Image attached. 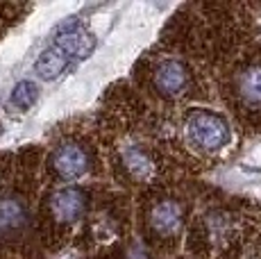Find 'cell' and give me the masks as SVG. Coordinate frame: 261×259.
Listing matches in <instances>:
<instances>
[{
	"label": "cell",
	"mask_w": 261,
	"mask_h": 259,
	"mask_svg": "<svg viewBox=\"0 0 261 259\" xmlns=\"http://www.w3.org/2000/svg\"><path fill=\"white\" fill-rule=\"evenodd\" d=\"M184 137L189 146L195 148L198 152H218L232 141L229 125L220 114L212 109H189L184 114Z\"/></svg>",
	"instance_id": "obj_1"
},
{
	"label": "cell",
	"mask_w": 261,
	"mask_h": 259,
	"mask_svg": "<svg viewBox=\"0 0 261 259\" xmlns=\"http://www.w3.org/2000/svg\"><path fill=\"white\" fill-rule=\"evenodd\" d=\"M0 132H3V125H0Z\"/></svg>",
	"instance_id": "obj_12"
},
{
	"label": "cell",
	"mask_w": 261,
	"mask_h": 259,
	"mask_svg": "<svg viewBox=\"0 0 261 259\" xmlns=\"http://www.w3.org/2000/svg\"><path fill=\"white\" fill-rule=\"evenodd\" d=\"M66 64H68V57L59 50V48L53 46L39 55L37 64H34V71H37V75L41 80H55L64 73Z\"/></svg>",
	"instance_id": "obj_10"
},
{
	"label": "cell",
	"mask_w": 261,
	"mask_h": 259,
	"mask_svg": "<svg viewBox=\"0 0 261 259\" xmlns=\"http://www.w3.org/2000/svg\"><path fill=\"white\" fill-rule=\"evenodd\" d=\"M30 207L21 193H0V237H18L30 227Z\"/></svg>",
	"instance_id": "obj_8"
},
{
	"label": "cell",
	"mask_w": 261,
	"mask_h": 259,
	"mask_svg": "<svg viewBox=\"0 0 261 259\" xmlns=\"http://www.w3.org/2000/svg\"><path fill=\"white\" fill-rule=\"evenodd\" d=\"M89 209V193L82 187H62L50 193L48 214L57 225L68 227L84 218Z\"/></svg>",
	"instance_id": "obj_7"
},
{
	"label": "cell",
	"mask_w": 261,
	"mask_h": 259,
	"mask_svg": "<svg viewBox=\"0 0 261 259\" xmlns=\"http://www.w3.org/2000/svg\"><path fill=\"white\" fill-rule=\"evenodd\" d=\"M50 171L59 177V180H77L84 177L91 168V155H89L87 146L80 141H64L50 152Z\"/></svg>",
	"instance_id": "obj_6"
},
{
	"label": "cell",
	"mask_w": 261,
	"mask_h": 259,
	"mask_svg": "<svg viewBox=\"0 0 261 259\" xmlns=\"http://www.w3.org/2000/svg\"><path fill=\"white\" fill-rule=\"evenodd\" d=\"M55 48H59L66 57L84 59L93 53L95 39L77 21H68V23H62L57 34H55Z\"/></svg>",
	"instance_id": "obj_9"
},
{
	"label": "cell",
	"mask_w": 261,
	"mask_h": 259,
	"mask_svg": "<svg viewBox=\"0 0 261 259\" xmlns=\"http://www.w3.org/2000/svg\"><path fill=\"white\" fill-rule=\"evenodd\" d=\"M116 164L123 171V175L134 184L150 182L157 175V159L152 157V152L143 143L132 141V139H125V141L118 143Z\"/></svg>",
	"instance_id": "obj_5"
},
{
	"label": "cell",
	"mask_w": 261,
	"mask_h": 259,
	"mask_svg": "<svg viewBox=\"0 0 261 259\" xmlns=\"http://www.w3.org/2000/svg\"><path fill=\"white\" fill-rule=\"evenodd\" d=\"M187 223V207L177 198H157L143 212V227L145 237L157 243H173L182 234Z\"/></svg>",
	"instance_id": "obj_2"
},
{
	"label": "cell",
	"mask_w": 261,
	"mask_h": 259,
	"mask_svg": "<svg viewBox=\"0 0 261 259\" xmlns=\"http://www.w3.org/2000/svg\"><path fill=\"white\" fill-rule=\"evenodd\" d=\"M229 91L239 109L261 112V57L248 59L234 71Z\"/></svg>",
	"instance_id": "obj_4"
},
{
	"label": "cell",
	"mask_w": 261,
	"mask_h": 259,
	"mask_svg": "<svg viewBox=\"0 0 261 259\" xmlns=\"http://www.w3.org/2000/svg\"><path fill=\"white\" fill-rule=\"evenodd\" d=\"M37 98H39V87L34 82H30V80H23V82H18L14 87L12 96H9V107L25 112V109H30L37 102Z\"/></svg>",
	"instance_id": "obj_11"
},
{
	"label": "cell",
	"mask_w": 261,
	"mask_h": 259,
	"mask_svg": "<svg viewBox=\"0 0 261 259\" xmlns=\"http://www.w3.org/2000/svg\"><path fill=\"white\" fill-rule=\"evenodd\" d=\"M148 84L164 100H179L189 93L193 84V73L189 64L179 57H159L150 66Z\"/></svg>",
	"instance_id": "obj_3"
}]
</instances>
